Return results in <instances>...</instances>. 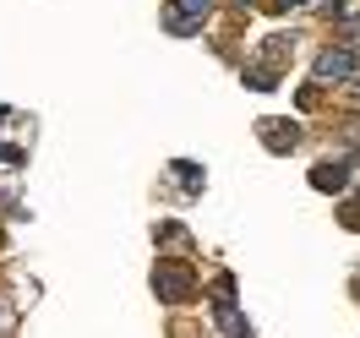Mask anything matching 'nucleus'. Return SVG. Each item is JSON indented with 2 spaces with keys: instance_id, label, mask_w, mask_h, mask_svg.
I'll return each mask as SVG.
<instances>
[{
  "instance_id": "6e6552de",
  "label": "nucleus",
  "mask_w": 360,
  "mask_h": 338,
  "mask_svg": "<svg viewBox=\"0 0 360 338\" xmlns=\"http://www.w3.org/2000/svg\"><path fill=\"white\" fill-rule=\"evenodd\" d=\"M349 44H360V17H349Z\"/></svg>"
},
{
  "instance_id": "7ed1b4c3",
  "label": "nucleus",
  "mask_w": 360,
  "mask_h": 338,
  "mask_svg": "<svg viewBox=\"0 0 360 338\" xmlns=\"http://www.w3.org/2000/svg\"><path fill=\"white\" fill-rule=\"evenodd\" d=\"M213 0H169V33H197Z\"/></svg>"
},
{
  "instance_id": "0eeeda50",
  "label": "nucleus",
  "mask_w": 360,
  "mask_h": 338,
  "mask_svg": "<svg viewBox=\"0 0 360 338\" xmlns=\"http://www.w3.org/2000/svg\"><path fill=\"white\" fill-rule=\"evenodd\" d=\"M175 175H180V186H186V191H202V169H197V164L175 158Z\"/></svg>"
},
{
  "instance_id": "423d86ee",
  "label": "nucleus",
  "mask_w": 360,
  "mask_h": 338,
  "mask_svg": "<svg viewBox=\"0 0 360 338\" xmlns=\"http://www.w3.org/2000/svg\"><path fill=\"white\" fill-rule=\"evenodd\" d=\"M311 186L316 191H344V186H349V164H316Z\"/></svg>"
},
{
  "instance_id": "f257e3e1",
  "label": "nucleus",
  "mask_w": 360,
  "mask_h": 338,
  "mask_svg": "<svg viewBox=\"0 0 360 338\" xmlns=\"http://www.w3.org/2000/svg\"><path fill=\"white\" fill-rule=\"evenodd\" d=\"M153 294L164 300V306H186V300L197 294V273H191V262H175V256L153 262Z\"/></svg>"
},
{
  "instance_id": "39448f33",
  "label": "nucleus",
  "mask_w": 360,
  "mask_h": 338,
  "mask_svg": "<svg viewBox=\"0 0 360 338\" xmlns=\"http://www.w3.org/2000/svg\"><path fill=\"white\" fill-rule=\"evenodd\" d=\"M213 316H219V327H224L229 338H251V322L235 311V300H213Z\"/></svg>"
},
{
  "instance_id": "1a4fd4ad",
  "label": "nucleus",
  "mask_w": 360,
  "mask_h": 338,
  "mask_svg": "<svg viewBox=\"0 0 360 338\" xmlns=\"http://www.w3.org/2000/svg\"><path fill=\"white\" fill-rule=\"evenodd\" d=\"M278 6H284V11H290V6H306V0H278Z\"/></svg>"
},
{
  "instance_id": "f03ea898",
  "label": "nucleus",
  "mask_w": 360,
  "mask_h": 338,
  "mask_svg": "<svg viewBox=\"0 0 360 338\" xmlns=\"http://www.w3.org/2000/svg\"><path fill=\"white\" fill-rule=\"evenodd\" d=\"M349 77H355V55L344 44H328L316 55V82H349Z\"/></svg>"
},
{
  "instance_id": "20e7f679",
  "label": "nucleus",
  "mask_w": 360,
  "mask_h": 338,
  "mask_svg": "<svg viewBox=\"0 0 360 338\" xmlns=\"http://www.w3.org/2000/svg\"><path fill=\"white\" fill-rule=\"evenodd\" d=\"M257 136L268 142L273 153H290L295 142H300V126H295V120H262V126H257Z\"/></svg>"
}]
</instances>
